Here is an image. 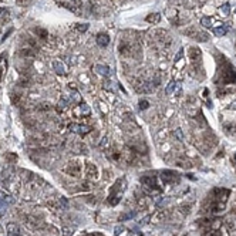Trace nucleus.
Instances as JSON below:
<instances>
[{
  "label": "nucleus",
  "instance_id": "f8f14e48",
  "mask_svg": "<svg viewBox=\"0 0 236 236\" xmlns=\"http://www.w3.org/2000/svg\"><path fill=\"white\" fill-rule=\"evenodd\" d=\"M20 54H22L24 59H27V57H34V55H36V51H34L33 48L27 47V48H22V50H20Z\"/></svg>",
  "mask_w": 236,
  "mask_h": 236
},
{
  "label": "nucleus",
  "instance_id": "393cba45",
  "mask_svg": "<svg viewBox=\"0 0 236 236\" xmlns=\"http://www.w3.org/2000/svg\"><path fill=\"white\" fill-rule=\"evenodd\" d=\"M148 107H149V103H148L147 100H141L140 101V108L141 110H147Z\"/></svg>",
  "mask_w": 236,
  "mask_h": 236
},
{
  "label": "nucleus",
  "instance_id": "c756f323",
  "mask_svg": "<svg viewBox=\"0 0 236 236\" xmlns=\"http://www.w3.org/2000/svg\"><path fill=\"white\" fill-rule=\"evenodd\" d=\"M122 230H124V226H122V225L117 226V228H115V236L121 235V233H122Z\"/></svg>",
  "mask_w": 236,
  "mask_h": 236
},
{
  "label": "nucleus",
  "instance_id": "f704fd0d",
  "mask_svg": "<svg viewBox=\"0 0 236 236\" xmlns=\"http://www.w3.org/2000/svg\"><path fill=\"white\" fill-rule=\"evenodd\" d=\"M235 11H236V10H235Z\"/></svg>",
  "mask_w": 236,
  "mask_h": 236
},
{
  "label": "nucleus",
  "instance_id": "473e14b6",
  "mask_svg": "<svg viewBox=\"0 0 236 236\" xmlns=\"http://www.w3.org/2000/svg\"><path fill=\"white\" fill-rule=\"evenodd\" d=\"M229 108H230V110H236V101H233V103L230 104V107H229Z\"/></svg>",
  "mask_w": 236,
  "mask_h": 236
},
{
  "label": "nucleus",
  "instance_id": "1a4fd4ad",
  "mask_svg": "<svg viewBox=\"0 0 236 236\" xmlns=\"http://www.w3.org/2000/svg\"><path fill=\"white\" fill-rule=\"evenodd\" d=\"M94 71L96 73H98L100 75H110V67L107 66H100V64H97V66H94Z\"/></svg>",
  "mask_w": 236,
  "mask_h": 236
},
{
  "label": "nucleus",
  "instance_id": "9d476101",
  "mask_svg": "<svg viewBox=\"0 0 236 236\" xmlns=\"http://www.w3.org/2000/svg\"><path fill=\"white\" fill-rule=\"evenodd\" d=\"M189 57H191L192 61H198V60L201 59V51H199V48H195V47L189 48Z\"/></svg>",
  "mask_w": 236,
  "mask_h": 236
},
{
  "label": "nucleus",
  "instance_id": "72a5a7b5",
  "mask_svg": "<svg viewBox=\"0 0 236 236\" xmlns=\"http://www.w3.org/2000/svg\"><path fill=\"white\" fill-rule=\"evenodd\" d=\"M235 161H236V155H235Z\"/></svg>",
  "mask_w": 236,
  "mask_h": 236
},
{
  "label": "nucleus",
  "instance_id": "4be33fe9",
  "mask_svg": "<svg viewBox=\"0 0 236 236\" xmlns=\"http://www.w3.org/2000/svg\"><path fill=\"white\" fill-rule=\"evenodd\" d=\"M50 108H51V105H48V104H46V103L40 104V105H37V110H39V111H48Z\"/></svg>",
  "mask_w": 236,
  "mask_h": 236
},
{
  "label": "nucleus",
  "instance_id": "dca6fc26",
  "mask_svg": "<svg viewBox=\"0 0 236 236\" xmlns=\"http://www.w3.org/2000/svg\"><path fill=\"white\" fill-rule=\"evenodd\" d=\"M80 111H81V114H84V115L91 114V110H90V107L87 104H81V105H80Z\"/></svg>",
  "mask_w": 236,
  "mask_h": 236
},
{
  "label": "nucleus",
  "instance_id": "412c9836",
  "mask_svg": "<svg viewBox=\"0 0 236 236\" xmlns=\"http://www.w3.org/2000/svg\"><path fill=\"white\" fill-rule=\"evenodd\" d=\"M59 205L61 206V209H67V208H68V202H67L66 198H60V199H59Z\"/></svg>",
  "mask_w": 236,
  "mask_h": 236
},
{
  "label": "nucleus",
  "instance_id": "39448f33",
  "mask_svg": "<svg viewBox=\"0 0 236 236\" xmlns=\"http://www.w3.org/2000/svg\"><path fill=\"white\" fill-rule=\"evenodd\" d=\"M85 175H87L88 178H97V175H98L97 166L94 165V164H91V162L85 164Z\"/></svg>",
  "mask_w": 236,
  "mask_h": 236
},
{
  "label": "nucleus",
  "instance_id": "f257e3e1",
  "mask_svg": "<svg viewBox=\"0 0 236 236\" xmlns=\"http://www.w3.org/2000/svg\"><path fill=\"white\" fill-rule=\"evenodd\" d=\"M221 81L223 84H232L236 81V70L232 64H225V67L221 70Z\"/></svg>",
  "mask_w": 236,
  "mask_h": 236
},
{
  "label": "nucleus",
  "instance_id": "423d86ee",
  "mask_svg": "<svg viewBox=\"0 0 236 236\" xmlns=\"http://www.w3.org/2000/svg\"><path fill=\"white\" fill-rule=\"evenodd\" d=\"M96 41L100 47H107L108 43H110V37H108V34H105V33H100V34H97Z\"/></svg>",
  "mask_w": 236,
  "mask_h": 236
},
{
  "label": "nucleus",
  "instance_id": "ddd939ff",
  "mask_svg": "<svg viewBox=\"0 0 236 236\" xmlns=\"http://www.w3.org/2000/svg\"><path fill=\"white\" fill-rule=\"evenodd\" d=\"M159 20H161V14H159V13H154V14H149L147 17V22L152 23V24H157Z\"/></svg>",
  "mask_w": 236,
  "mask_h": 236
},
{
  "label": "nucleus",
  "instance_id": "9b49d317",
  "mask_svg": "<svg viewBox=\"0 0 236 236\" xmlns=\"http://www.w3.org/2000/svg\"><path fill=\"white\" fill-rule=\"evenodd\" d=\"M214 33L216 34L218 37H222L225 36L226 33H228V26H225V24H222V26H218L214 29Z\"/></svg>",
  "mask_w": 236,
  "mask_h": 236
},
{
  "label": "nucleus",
  "instance_id": "c85d7f7f",
  "mask_svg": "<svg viewBox=\"0 0 236 236\" xmlns=\"http://www.w3.org/2000/svg\"><path fill=\"white\" fill-rule=\"evenodd\" d=\"M71 233H73V230H71L70 228H64L63 229V236H71Z\"/></svg>",
  "mask_w": 236,
  "mask_h": 236
},
{
  "label": "nucleus",
  "instance_id": "20e7f679",
  "mask_svg": "<svg viewBox=\"0 0 236 236\" xmlns=\"http://www.w3.org/2000/svg\"><path fill=\"white\" fill-rule=\"evenodd\" d=\"M70 129L73 131V132L80 134V135H87V134H90L92 131L91 127H88V125H78V124H71Z\"/></svg>",
  "mask_w": 236,
  "mask_h": 236
},
{
  "label": "nucleus",
  "instance_id": "6e6552de",
  "mask_svg": "<svg viewBox=\"0 0 236 236\" xmlns=\"http://www.w3.org/2000/svg\"><path fill=\"white\" fill-rule=\"evenodd\" d=\"M6 230H7V233L10 236H18L20 235V228H18L16 223H13V222H10V223L6 225Z\"/></svg>",
  "mask_w": 236,
  "mask_h": 236
},
{
  "label": "nucleus",
  "instance_id": "2eb2a0df",
  "mask_svg": "<svg viewBox=\"0 0 236 236\" xmlns=\"http://www.w3.org/2000/svg\"><path fill=\"white\" fill-rule=\"evenodd\" d=\"M219 11H221L223 16H228L229 11H230V4H229V3H223L221 6V9H219Z\"/></svg>",
  "mask_w": 236,
  "mask_h": 236
},
{
  "label": "nucleus",
  "instance_id": "2f4dec72",
  "mask_svg": "<svg viewBox=\"0 0 236 236\" xmlns=\"http://www.w3.org/2000/svg\"><path fill=\"white\" fill-rule=\"evenodd\" d=\"M148 221H149V216H145L142 222H140V225H145V223H148Z\"/></svg>",
  "mask_w": 236,
  "mask_h": 236
},
{
  "label": "nucleus",
  "instance_id": "4468645a",
  "mask_svg": "<svg viewBox=\"0 0 236 236\" xmlns=\"http://www.w3.org/2000/svg\"><path fill=\"white\" fill-rule=\"evenodd\" d=\"M210 24H212V18H210V17H202V18H201V26H202V27L209 29Z\"/></svg>",
  "mask_w": 236,
  "mask_h": 236
},
{
  "label": "nucleus",
  "instance_id": "7c9ffc66",
  "mask_svg": "<svg viewBox=\"0 0 236 236\" xmlns=\"http://www.w3.org/2000/svg\"><path fill=\"white\" fill-rule=\"evenodd\" d=\"M182 55H184V50H179V51H178V54L175 55V63H177V61H179V60L182 59Z\"/></svg>",
  "mask_w": 236,
  "mask_h": 236
},
{
  "label": "nucleus",
  "instance_id": "6ab92c4d",
  "mask_svg": "<svg viewBox=\"0 0 236 236\" xmlns=\"http://www.w3.org/2000/svg\"><path fill=\"white\" fill-rule=\"evenodd\" d=\"M175 87H177V83H175V81H171L169 84H168V87H166L165 92H166V94H171V92H173V91H175Z\"/></svg>",
  "mask_w": 236,
  "mask_h": 236
},
{
  "label": "nucleus",
  "instance_id": "f3484780",
  "mask_svg": "<svg viewBox=\"0 0 236 236\" xmlns=\"http://www.w3.org/2000/svg\"><path fill=\"white\" fill-rule=\"evenodd\" d=\"M135 214H136V212H127V214H124V215H121V216H120V221H125V219H132L134 216H135Z\"/></svg>",
  "mask_w": 236,
  "mask_h": 236
},
{
  "label": "nucleus",
  "instance_id": "a211bd4d",
  "mask_svg": "<svg viewBox=\"0 0 236 236\" xmlns=\"http://www.w3.org/2000/svg\"><path fill=\"white\" fill-rule=\"evenodd\" d=\"M71 100H73L74 103H81V96L78 94V91H75V90H74L73 94H71Z\"/></svg>",
  "mask_w": 236,
  "mask_h": 236
},
{
  "label": "nucleus",
  "instance_id": "a878e982",
  "mask_svg": "<svg viewBox=\"0 0 236 236\" xmlns=\"http://www.w3.org/2000/svg\"><path fill=\"white\" fill-rule=\"evenodd\" d=\"M7 206H9V205H6V203L2 201V203H0V216L6 214V208H7Z\"/></svg>",
  "mask_w": 236,
  "mask_h": 236
},
{
  "label": "nucleus",
  "instance_id": "b1692460",
  "mask_svg": "<svg viewBox=\"0 0 236 236\" xmlns=\"http://www.w3.org/2000/svg\"><path fill=\"white\" fill-rule=\"evenodd\" d=\"M175 135H177V138L179 141H184V134H182V129L181 128H177L175 129Z\"/></svg>",
  "mask_w": 236,
  "mask_h": 236
},
{
  "label": "nucleus",
  "instance_id": "0eeeda50",
  "mask_svg": "<svg viewBox=\"0 0 236 236\" xmlns=\"http://www.w3.org/2000/svg\"><path fill=\"white\" fill-rule=\"evenodd\" d=\"M53 68H54V71L57 74H60V75H66V67H64V64L60 61V60H54L53 61Z\"/></svg>",
  "mask_w": 236,
  "mask_h": 236
},
{
  "label": "nucleus",
  "instance_id": "bb28decb",
  "mask_svg": "<svg viewBox=\"0 0 236 236\" xmlns=\"http://www.w3.org/2000/svg\"><path fill=\"white\" fill-rule=\"evenodd\" d=\"M88 29V24L85 23V24H77V30L78 31H85V30Z\"/></svg>",
  "mask_w": 236,
  "mask_h": 236
},
{
  "label": "nucleus",
  "instance_id": "7ed1b4c3",
  "mask_svg": "<svg viewBox=\"0 0 236 236\" xmlns=\"http://www.w3.org/2000/svg\"><path fill=\"white\" fill-rule=\"evenodd\" d=\"M161 179L164 184H175L179 181V177H178V173L172 172V171H164L161 173Z\"/></svg>",
  "mask_w": 236,
  "mask_h": 236
},
{
  "label": "nucleus",
  "instance_id": "cd10ccee",
  "mask_svg": "<svg viewBox=\"0 0 236 236\" xmlns=\"http://www.w3.org/2000/svg\"><path fill=\"white\" fill-rule=\"evenodd\" d=\"M159 83H161V77H159L158 74H157V75L154 77V80H152V84L157 87V85H159Z\"/></svg>",
  "mask_w": 236,
  "mask_h": 236
},
{
  "label": "nucleus",
  "instance_id": "f03ea898",
  "mask_svg": "<svg viewBox=\"0 0 236 236\" xmlns=\"http://www.w3.org/2000/svg\"><path fill=\"white\" fill-rule=\"evenodd\" d=\"M64 172L71 175V177H80V172H81V165L77 161H73V162H68L64 166Z\"/></svg>",
  "mask_w": 236,
  "mask_h": 236
},
{
  "label": "nucleus",
  "instance_id": "5701e85b",
  "mask_svg": "<svg viewBox=\"0 0 236 236\" xmlns=\"http://www.w3.org/2000/svg\"><path fill=\"white\" fill-rule=\"evenodd\" d=\"M203 236H221V233H219L218 230L212 229V230H206V232L203 233Z\"/></svg>",
  "mask_w": 236,
  "mask_h": 236
},
{
  "label": "nucleus",
  "instance_id": "aec40b11",
  "mask_svg": "<svg viewBox=\"0 0 236 236\" xmlns=\"http://www.w3.org/2000/svg\"><path fill=\"white\" fill-rule=\"evenodd\" d=\"M36 33H37V36H40L41 39H43V40H46V39H47V31H46V30H43V29H36Z\"/></svg>",
  "mask_w": 236,
  "mask_h": 236
}]
</instances>
